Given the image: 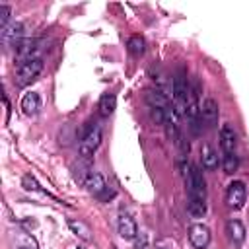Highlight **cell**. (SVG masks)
Masks as SVG:
<instances>
[{"instance_id": "cell-7", "label": "cell", "mask_w": 249, "mask_h": 249, "mask_svg": "<svg viewBox=\"0 0 249 249\" xmlns=\"http://www.w3.org/2000/svg\"><path fill=\"white\" fill-rule=\"evenodd\" d=\"M144 99H146V103H148L152 109L169 111V99L165 97V93H161V91H158V89H146Z\"/></svg>"}, {"instance_id": "cell-4", "label": "cell", "mask_w": 249, "mask_h": 249, "mask_svg": "<svg viewBox=\"0 0 249 249\" xmlns=\"http://www.w3.org/2000/svg\"><path fill=\"white\" fill-rule=\"evenodd\" d=\"M189 241L195 249H206L210 243V230L204 224H195L189 230Z\"/></svg>"}, {"instance_id": "cell-15", "label": "cell", "mask_w": 249, "mask_h": 249, "mask_svg": "<svg viewBox=\"0 0 249 249\" xmlns=\"http://www.w3.org/2000/svg\"><path fill=\"white\" fill-rule=\"evenodd\" d=\"M68 228H70L80 239L91 241V230H89V226H88L86 222H82V220H70V222H68Z\"/></svg>"}, {"instance_id": "cell-19", "label": "cell", "mask_w": 249, "mask_h": 249, "mask_svg": "<svg viewBox=\"0 0 249 249\" xmlns=\"http://www.w3.org/2000/svg\"><path fill=\"white\" fill-rule=\"evenodd\" d=\"M222 167H224V173H228V175L235 173V171H237V167H239V160H237V156H235L233 152H230V154H224V160H222Z\"/></svg>"}, {"instance_id": "cell-8", "label": "cell", "mask_w": 249, "mask_h": 249, "mask_svg": "<svg viewBox=\"0 0 249 249\" xmlns=\"http://www.w3.org/2000/svg\"><path fill=\"white\" fill-rule=\"evenodd\" d=\"M226 233H228V237L233 245H241L243 239H245V228L239 220H230L226 224Z\"/></svg>"}, {"instance_id": "cell-10", "label": "cell", "mask_w": 249, "mask_h": 249, "mask_svg": "<svg viewBox=\"0 0 249 249\" xmlns=\"http://www.w3.org/2000/svg\"><path fill=\"white\" fill-rule=\"evenodd\" d=\"M21 35H23V23H19V21H12V23H8L6 27H2V31H0V37H2V41H14V43H18L19 39H21Z\"/></svg>"}, {"instance_id": "cell-2", "label": "cell", "mask_w": 249, "mask_h": 249, "mask_svg": "<svg viewBox=\"0 0 249 249\" xmlns=\"http://www.w3.org/2000/svg\"><path fill=\"white\" fill-rule=\"evenodd\" d=\"M43 72V58H31L25 62H19L18 72H16V84L18 86H27L33 80H37V76Z\"/></svg>"}, {"instance_id": "cell-6", "label": "cell", "mask_w": 249, "mask_h": 249, "mask_svg": "<svg viewBox=\"0 0 249 249\" xmlns=\"http://www.w3.org/2000/svg\"><path fill=\"white\" fill-rule=\"evenodd\" d=\"M218 115H220L218 103H216L212 97H206V99L202 101V105H200V119H202L208 126H214V124L218 123Z\"/></svg>"}, {"instance_id": "cell-21", "label": "cell", "mask_w": 249, "mask_h": 249, "mask_svg": "<svg viewBox=\"0 0 249 249\" xmlns=\"http://www.w3.org/2000/svg\"><path fill=\"white\" fill-rule=\"evenodd\" d=\"M23 187L27 189V191H43L41 187H39V183L35 181V177L33 175H23Z\"/></svg>"}, {"instance_id": "cell-24", "label": "cell", "mask_w": 249, "mask_h": 249, "mask_svg": "<svg viewBox=\"0 0 249 249\" xmlns=\"http://www.w3.org/2000/svg\"><path fill=\"white\" fill-rule=\"evenodd\" d=\"M78 249H84V247H78Z\"/></svg>"}, {"instance_id": "cell-3", "label": "cell", "mask_w": 249, "mask_h": 249, "mask_svg": "<svg viewBox=\"0 0 249 249\" xmlns=\"http://www.w3.org/2000/svg\"><path fill=\"white\" fill-rule=\"evenodd\" d=\"M245 196H247V189H245V183H243V181H231V183L228 185L226 202H228L230 208L239 210V208L245 204Z\"/></svg>"}, {"instance_id": "cell-17", "label": "cell", "mask_w": 249, "mask_h": 249, "mask_svg": "<svg viewBox=\"0 0 249 249\" xmlns=\"http://www.w3.org/2000/svg\"><path fill=\"white\" fill-rule=\"evenodd\" d=\"M187 212H189L193 218H202V216L206 214V202H204L202 198H189Z\"/></svg>"}, {"instance_id": "cell-18", "label": "cell", "mask_w": 249, "mask_h": 249, "mask_svg": "<svg viewBox=\"0 0 249 249\" xmlns=\"http://www.w3.org/2000/svg\"><path fill=\"white\" fill-rule=\"evenodd\" d=\"M144 51H146V41L140 35H132L128 39V53L134 56H140V54H144Z\"/></svg>"}, {"instance_id": "cell-22", "label": "cell", "mask_w": 249, "mask_h": 249, "mask_svg": "<svg viewBox=\"0 0 249 249\" xmlns=\"http://www.w3.org/2000/svg\"><path fill=\"white\" fill-rule=\"evenodd\" d=\"M10 14H12V10H10V6H0V27H6L8 25V21H10Z\"/></svg>"}, {"instance_id": "cell-9", "label": "cell", "mask_w": 249, "mask_h": 249, "mask_svg": "<svg viewBox=\"0 0 249 249\" xmlns=\"http://www.w3.org/2000/svg\"><path fill=\"white\" fill-rule=\"evenodd\" d=\"M220 146H222L224 154L233 152V148H235V130H233L231 124H224L220 128Z\"/></svg>"}, {"instance_id": "cell-11", "label": "cell", "mask_w": 249, "mask_h": 249, "mask_svg": "<svg viewBox=\"0 0 249 249\" xmlns=\"http://www.w3.org/2000/svg\"><path fill=\"white\" fill-rule=\"evenodd\" d=\"M189 86H187V80L183 78V76H177L175 80H173V93H175V99H177V103L183 107H187V97H189Z\"/></svg>"}, {"instance_id": "cell-1", "label": "cell", "mask_w": 249, "mask_h": 249, "mask_svg": "<svg viewBox=\"0 0 249 249\" xmlns=\"http://www.w3.org/2000/svg\"><path fill=\"white\" fill-rule=\"evenodd\" d=\"M99 144H101V126L97 123H89V126L84 134V140L80 142V156L86 161H89L93 152L99 148Z\"/></svg>"}, {"instance_id": "cell-23", "label": "cell", "mask_w": 249, "mask_h": 249, "mask_svg": "<svg viewBox=\"0 0 249 249\" xmlns=\"http://www.w3.org/2000/svg\"><path fill=\"white\" fill-rule=\"evenodd\" d=\"M173 247V241L171 239H160L156 243V249H171Z\"/></svg>"}, {"instance_id": "cell-13", "label": "cell", "mask_w": 249, "mask_h": 249, "mask_svg": "<svg viewBox=\"0 0 249 249\" xmlns=\"http://www.w3.org/2000/svg\"><path fill=\"white\" fill-rule=\"evenodd\" d=\"M200 154H202V167L204 169H216L218 167V152L212 148V146H208V144H204L202 146V150H200Z\"/></svg>"}, {"instance_id": "cell-12", "label": "cell", "mask_w": 249, "mask_h": 249, "mask_svg": "<svg viewBox=\"0 0 249 249\" xmlns=\"http://www.w3.org/2000/svg\"><path fill=\"white\" fill-rule=\"evenodd\" d=\"M39 107H41L39 93L29 91V93H25V95L21 97V109H23L25 115H35V113L39 111Z\"/></svg>"}, {"instance_id": "cell-20", "label": "cell", "mask_w": 249, "mask_h": 249, "mask_svg": "<svg viewBox=\"0 0 249 249\" xmlns=\"http://www.w3.org/2000/svg\"><path fill=\"white\" fill-rule=\"evenodd\" d=\"M88 169H89V167H88V161H86V163H80V165H74V167H72V177H74V181L86 185V181H88V177H89V171H88Z\"/></svg>"}, {"instance_id": "cell-5", "label": "cell", "mask_w": 249, "mask_h": 249, "mask_svg": "<svg viewBox=\"0 0 249 249\" xmlns=\"http://www.w3.org/2000/svg\"><path fill=\"white\" fill-rule=\"evenodd\" d=\"M117 228H119V235H121L123 239H126V241L138 237V226H136V222H134L128 214H121V216H119Z\"/></svg>"}, {"instance_id": "cell-16", "label": "cell", "mask_w": 249, "mask_h": 249, "mask_svg": "<svg viewBox=\"0 0 249 249\" xmlns=\"http://www.w3.org/2000/svg\"><path fill=\"white\" fill-rule=\"evenodd\" d=\"M115 109H117V97L113 93H103L99 99V113L103 117H109V115H113Z\"/></svg>"}, {"instance_id": "cell-14", "label": "cell", "mask_w": 249, "mask_h": 249, "mask_svg": "<svg viewBox=\"0 0 249 249\" xmlns=\"http://www.w3.org/2000/svg\"><path fill=\"white\" fill-rule=\"evenodd\" d=\"M91 195H101L105 189H107V185H105V179H103V175L101 173H89V177H88V181H86V185H84Z\"/></svg>"}]
</instances>
